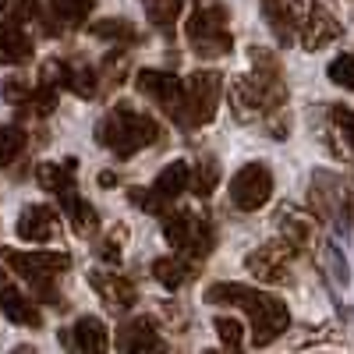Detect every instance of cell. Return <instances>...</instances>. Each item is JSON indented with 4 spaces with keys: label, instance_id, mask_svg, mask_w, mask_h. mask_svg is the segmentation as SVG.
Returning a JSON list of instances; mask_svg holds the SVG:
<instances>
[{
    "label": "cell",
    "instance_id": "6da1fadb",
    "mask_svg": "<svg viewBox=\"0 0 354 354\" xmlns=\"http://www.w3.org/2000/svg\"><path fill=\"white\" fill-rule=\"evenodd\" d=\"M287 100L283 68L270 50H252V71L238 75L230 85V106L238 121H255L262 113L280 110Z\"/></svg>",
    "mask_w": 354,
    "mask_h": 354
},
{
    "label": "cell",
    "instance_id": "7a4b0ae2",
    "mask_svg": "<svg viewBox=\"0 0 354 354\" xmlns=\"http://www.w3.org/2000/svg\"><path fill=\"white\" fill-rule=\"evenodd\" d=\"M205 301L209 305H238L252 319V344L266 347L273 344L287 326H290V312L277 294H266L245 283H209L205 287Z\"/></svg>",
    "mask_w": 354,
    "mask_h": 354
},
{
    "label": "cell",
    "instance_id": "3957f363",
    "mask_svg": "<svg viewBox=\"0 0 354 354\" xmlns=\"http://www.w3.org/2000/svg\"><path fill=\"white\" fill-rule=\"evenodd\" d=\"M96 142L113 156L128 160L142 149H149V145H163V128L160 121H153V117H145L131 106H113L96 124Z\"/></svg>",
    "mask_w": 354,
    "mask_h": 354
},
{
    "label": "cell",
    "instance_id": "277c9868",
    "mask_svg": "<svg viewBox=\"0 0 354 354\" xmlns=\"http://www.w3.org/2000/svg\"><path fill=\"white\" fill-rule=\"evenodd\" d=\"M185 39L192 46L195 57L202 61H216L234 50V36H230V11L220 0H195V8L185 21Z\"/></svg>",
    "mask_w": 354,
    "mask_h": 354
},
{
    "label": "cell",
    "instance_id": "5b68a950",
    "mask_svg": "<svg viewBox=\"0 0 354 354\" xmlns=\"http://www.w3.org/2000/svg\"><path fill=\"white\" fill-rule=\"evenodd\" d=\"M4 262L36 290L39 301H46L53 308L64 305L61 290H57V277L71 270V255H64V252H15V248H8Z\"/></svg>",
    "mask_w": 354,
    "mask_h": 354
},
{
    "label": "cell",
    "instance_id": "8992f818",
    "mask_svg": "<svg viewBox=\"0 0 354 354\" xmlns=\"http://www.w3.org/2000/svg\"><path fill=\"white\" fill-rule=\"evenodd\" d=\"M223 96V78L209 68H198L188 75L185 82V100H181V113H177V124L181 128H202L216 117Z\"/></svg>",
    "mask_w": 354,
    "mask_h": 354
},
{
    "label": "cell",
    "instance_id": "52a82bcc",
    "mask_svg": "<svg viewBox=\"0 0 354 354\" xmlns=\"http://www.w3.org/2000/svg\"><path fill=\"white\" fill-rule=\"evenodd\" d=\"M163 238L188 259H205L216 245L213 223L195 213H163Z\"/></svg>",
    "mask_w": 354,
    "mask_h": 354
},
{
    "label": "cell",
    "instance_id": "ba28073f",
    "mask_svg": "<svg viewBox=\"0 0 354 354\" xmlns=\"http://www.w3.org/2000/svg\"><path fill=\"white\" fill-rule=\"evenodd\" d=\"M273 195V174L266 163H245L238 174L230 177V202L241 213H255L262 209Z\"/></svg>",
    "mask_w": 354,
    "mask_h": 354
},
{
    "label": "cell",
    "instance_id": "9c48e42d",
    "mask_svg": "<svg viewBox=\"0 0 354 354\" xmlns=\"http://www.w3.org/2000/svg\"><path fill=\"white\" fill-rule=\"evenodd\" d=\"M135 85L142 96H149L170 121H177L181 113V100H185V78H177L170 71H153V68H142L135 75Z\"/></svg>",
    "mask_w": 354,
    "mask_h": 354
},
{
    "label": "cell",
    "instance_id": "30bf717a",
    "mask_svg": "<svg viewBox=\"0 0 354 354\" xmlns=\"http://www.w3.org/2000/svg\"><path fill=\"white\" fill-rule=\"evenodd\" d=\"M298 252L290 241H270V245H262L259 252H252L245 259L248 266V273L262 283H290V255Z\"/></svg>",
    "mask_w": 354,
    "mask_h": 354
},
{
    "label": "cell",
    "instance_id": "8fae6325",
    "mask_svg": "<svg viewBox=\"0 0 354 354\" xmlns=\"http://www.w3.org/2000/svg\"><path fill=\"white\" fill-rule=\"evenodd\" d=\"M0 312L11 322H18V326H28V330H39V322H43L39 305L28 298L8 273H0Z\"/></svg>",
    "mask_w": 354,
    "mask_h": 354
},
{
    "label": "cell",
    "instance_id": "7c38bea8",
    "mask_svg": "<svg viewBox=\"0 0 354 354\" xmlns=\"http://www.w3.org/2000/svg\"><path fill=\"white\" fill-rule=\"evenodd\" d=\"M18 238L21 241H32V245H43V241H53L57 230H61V220H57V213L50 209V205H25L18 223Z\"/></svg>",
    "mask_w": 354,
    "mask_h": 354
},
{
    "label": "cell",
    "instance_id": "4fadbf2b",
    "mask_svg": "<svg viewBox=\"0 0 354 354\" xmlns=\"http://www.w3.org/2000/svg\"><path fill=\"white\" fill-rule=\"evenodd\" d=\"M93 8H96V0H50V18L39 15V25H43L46 36H57V32H64V28L85 25Z\"/></svg>",
    "mask_w": 354,
    "mask_h": 354
},
{
    "label": "cell",
    "instance_id": "5bb4252c",
    "mask_svg": "<svg viewBox=\"0 0 354 354\" xmlns=\"http://www.w3.org/2000/svg\"><path fill=\"white\" fill-rule=\"evenodd\" d=\"M163 337L149 315H135L117 330V351H163Z\"/></svg>",
    "mask_w": 354,
    "mask_h": 354
},
{
    "label": "cell",
    "instance_id": "9a60e30c",
    "mask_svg": "<svg viewBox=\"0 0 354 354\" xmlns=\"http://www.w3.org/2000/svg\"><path fill=\"white\" fill-rule=\"evenodd\" d=\"M88 283H93V290L100 294V298H103L110 308H117V312H124V308H131V305L138 301L135 283H131L128 277H121V273L93 270V273H88Z\"/></svg>",
    "mask_w": 354,
    "mask_h": 354
},
{
    "label": "cell",
    "instance_id": "2e32d148",
    "mask_svg": "<svg viewBox=\"0 0 354 354\" xmlns=\"http://www.w3.org/2000/svg\"><path fill=\"white\" fill-rule=\"evenodd\" d=\"M61 344L71 347V351H93V354H100V351L110 347V337H106V326L96 315H82L75 326L61 330Z\"/></svg>",
    "mask_w": 354,
    "mask_h": 354
},
{
    "label": "cell",
    "instance_id": "e0dca14e",
    "mask_svg": "<svg viewBox=\"0 0 354 354\" xmlns=\"http://www.w3.org/2000/svg\"><path fill=\"white\" fill-rule=\"evenodd\" d=\"M298 28H301V46L305 50H319V46H330L333 39H340V21L326 8H312L308 18L298 21Z\"/></svg>",
    "mask_w": 354,
    "mask_h": 354
},
{
    "label": "cell",
    "instance_id": "ac0fdd59",
    "mask_svg": "<svg viewBox=\"0 0 354 354\" xmlns=\"http://www.w3.org/2000/svg\"><path fill=\"white\" fill-rule=\"evenodd\" d=\"M32 39H28L21 32V25L18 21H4L0 25V64L4 68H15V64H25V61H32Z\"/></svg>",
    "mask_w": 354,
    "mask_h": 354
},
{
    "label": "cell",
    "instance_id": "d6986e66",
    "mask_svg": "<svg viewBox=\"0 0 354 354\" xmlns=\"http://www.w3.org/2000/svg\"><path fill=\"white\" fill-rule=\"evenodd\" d=\"M57 198H61V205H64V216H68V223L75 227V234H93V230L100 227L96 209H93V205H88V202L78 195V185H75V188H68V192H61Z\"/></svg>",
    "mask_w": 354,
    "mask_h": 354
},
{
    "label": "cell",
    "instance_id": "ffe728a7",
    "mask_svg": "<svg viewBox=\"0 0 354 354\" xmlns=\"http://www.w3.org/2000/svg\"><path fill=\"white\" fill-rule=\"evenodd\" d=\"M75 174H78V160L68 156L64 163H39V167H36V181H39L50 195H61V192L75 188Z\"/></svg>",
    "mask_w": 354,
    "mask_h": 354
},
{
    "label": "cell",
    "instance_id": "44dd1931",
    "mask_svg": "<svg viewBox=\"0 0 354 354\" xmlns=\"http://www.w3.org/2000/svg\"><path fill=\"white\" fill-rule=\"evenodd\" d=\"M188 181H192V167H188L185 160H174V163H167V167L160 170L153 192H156V198L174 202L181 192H188Z\"/></svg>",
    "mask_w": 354,
    "mask_h": 354
},
{
    "label": "cell",
    "instance_id": "7402d4cb",
    "mask_svg": "<svg viewBox=\"0 0 354 354\" xmlns=\"http://www.w3.org/2000/svg\"><path fill=\"white\" fill-rule=\"evenodd\" d=\"M153 277L160 287L167 290H177V287H185L195 273H192V262L181 259V255H167V259H156L153 262Z\"/></svg>",
    "mask_w": 354,
    "mask_h": 354
},
{
    "label": "cell",
    "instance_id": "603a6c76",
    "mask_svg": "<svg viewBox=\"0 0 354 354\" xmlns=\"http://www.w3.org/2000/svg\"><path fill=\"white\" fill-rule=\"evenodd\" d=\"M262 15H266V21H270V28L277 32V39L287 46L294 39V32H298L301 18H294V11L283 4V0H262Z\"/></svg>",
    "mask_w": 354,
    "mask_h": 354
},
{
    "label": "cell",
    "instance_id": "cb8c5ba5",
    "mask_svg": "<svg viewBox=\"0 0 354 354\" xmlns=\"http://www.w3.org/2000/svg\"><path fill=\"white\" fill-rule=\"evenodd\" d=\"M88 32H93L96 39H103V43H117V46L138 43V28L128 18H100V21L88 25Z\"/></svg>",
    "mask_w": 354,
    "mask_h": 354
},
{
    "label": "cell",
    "instance_id": "d4e9b609",
    "mask_svg": "<svg viewBox=\"0 0 354 354\" xmlns=\"http://www.w3.org/2000/svg\"><path fill=\"white\" fill-rule=\"evenodd\" d=\"M216 181H220V163H216L213 156H198V163L192 167V181H188V188H192L198 198H205V195L216 188Z\"/></svg>",
    "mask_w": 354,
    "mask_h": 354
},
{
    "label": "cell",
    "instance_id": "484cf974",
    "mask_svg": "<svg viewBox=\"0 0 354 354\" xmlns=\"http://www.w3.org/2000/svg\"><path fill=\"white\" fill-rule=\"evenodd\" d=\"M68 88L75 96H82V100H93L100 93V68H93V64H71Z\"/></svg>",
    "mask_w": 354,
    "mask_h": 354
},
{
    "label": "cell",
    "instance_id": "4316f807",
    "mask_svg": "<svg viewBox=\"0 0 354 354\" xmlns=\"http://www.w3.org/2000/svg\"><path fill=\"white\" fill-rule=\"evenodd\" d=\"M25 131L18 124H0V167H11L25 153Z\"/></svg>",
    "mask_w": 354,
    "mask_h": 354
},
{
    "label": "cell",
    "instance_id": "83f0119b",
    "mask_svg": "<svg viewBox=\"0 0 354 354\" xmlns=\"http://www.w3.org/2000/svg\"><path fill=\"white\" fill-rule=\"evenodd\" d=\"M53 106H57V88L46 85V82H39V88H32L18 110L21 113H32V117H46V113H53Z\"/></svg>",
    "mask_w": 354,
    "mask_h": 354
},
{
    "label": "cell",
    "instance_id": "f1b7e54d",
    "mask_svg": "<svg viewBox=\"0 0 354 354\" xmlns=\"http://www.w3.org/2000/svg\"><path fill=\"white\" fill-rule=\"evenodd\" d=\"M181 11H185V0H149V21L163 32H170Z\"/></svg>",
    "mask_w": 354,
    "mask_h": 354
},
{
    "label": "cell",
    "instance_id": "f546056e",
    "mask_svg": "<svg viewBox=\"0 0 354 354\" xmlns=\"http://www.w3.org/2000/svg\"><path fill=\"white\" fill-rule=\"evenodd\" d=\"M124 78H128V50L106 53V61L100 64V82H103L106 88H113V85H121Z\"/></svg>",
    "mask_w": 354,
    "mask_h": 354
},
{
    "label": "cell",
    "instance_id": "4dcf8cb0",
    "mask_svg": "<svg viewBox=\"0 0 354 354\" xmlns=\"http://www.w3.org/2000/svg\"><path fill=\"white\" fill-rule=\"evenodd\" d=\"M213 330H216L220 344H223V347H230V351H238V347L245 344V326H241L238 319H227V315H216V322H213Z\"/></svg>",
    "mask_w": 354,
    "mask_h": 354
},
{
    "label": "cell",
    "instance_id": "1f68e13d",
    "mask_svg": "<svg viewBox=\"0 0 354 354\" xmlns=\"http://www.w3.org/2000/svg\"><path fill=\"white\" fill-rule=\"evenodd\" d=\"M326 75L340 88H354V53H340L337 61H330V71Z\"/></svg>",
    "mask_w": 354,
    "mask_h": 354
},
{
    "label": "cell",
    "instance_id": "d6a6232c",
    "mask_svg": "<svg viewBox=\"0 0 354 354\" xmlns=\"http://www.w3.org/2000/svg\"><path fill=\"white\" fill-rule=\"evenodd\" d=\"M330 117H333L337 131L344 135L347 149H351V156H354V110H347V106H333V110H330Z\"/></svg>",
    "mask_w": 354,
    "mask_h": 354
},
{
    "label": "cell",
    "instance_id": "836d02e7",
    "mask_svg": "<svg viewBox=\"0 0 354 354\" xmlns=\"http://www.w3.org/2000/svg\"><path fill=\"white\" fill-rule=\"evenodd\" d=\"M68 71H71V64H68V61H57V57H53V61L43 64V71H39L43 78H39V82H46V85H53V88H61V85L68 88Z\"/></svg>",
    "mask_w": 354,
    "mask_h": 354
},
{
    "label": "cell",
    "instance_id": "e575fe53",
    "mask_svg": "<svg viewBox=\"0 0 354 354\" xmlns=\"http://www.w3.org/2000/svg\"><path fill=\"white\" fill-rule=\"evenodd\" d=\"M0 93H4V100H8V103L21 106V103H25V96L32 93V88H28V85H25L21 78H8L4 85H0Z\"/></svg>",
    "mask_w": 354,
    "mask_h": 354
},
{
    "label": "cell",
    "instance_id": "d590c367",
    "mask_svg": "<svg viewBox=\"0 0 354 354\" xmlns=\"http://www.w3.org/2000/svg\"><path fill=\"white\" fill-rule=\"evenodd\" d=\"M117 238H121V230H117L113 238H103V241L96 245V259H103V262H110V266L121 262V245H117Z\"/></svg>",
    "mask_w": 354,
    "mask_h": 354
},
{
    "label": "cell",
    "instance_id": "8d00e7d4",
    "mask_svg": "<svg viewBox=\"0 0 354 354\" xmlns=\"http://www.w3.org/2000/svg\"><path fill=\"white\" fill-rule=\"evenodd\" d=\"M43 11H39V0H18V8L11 11V21L25 25V21H36Z\"/></svg>",
    "mask_w": 354,
    "mask_h": 354
},
{
    "label": "cell",
    "instance_id": "74e56055",
    "mask_svg": "<svg viewBox=\"0 0 354 354\" xmlns=\"http://www.w3.org/2000/svg\"><path fill=\"white\" fill-rule=\"evenodd\" d=\"M96 181H100V188H113V185H117V174H113V170H100Z\"/></svg>",
    "mask_w": 354,
    "mask_h": 354
},
{
    "label": "cell",
    "instance_id": "f35d334b",
    "mask_svg": "<svg viewBox=\"0 0 354 354\" xmlns=\"http://www.w3.org/2000/svg\"><path fill=\"white\" fill-rule=\"evenodd\" d=\"M8 4H11V0H0V11H4V8H8Z\"/></svg>",
    "mask_w": 354,
    "mask_h": 354
}]
</instances>
